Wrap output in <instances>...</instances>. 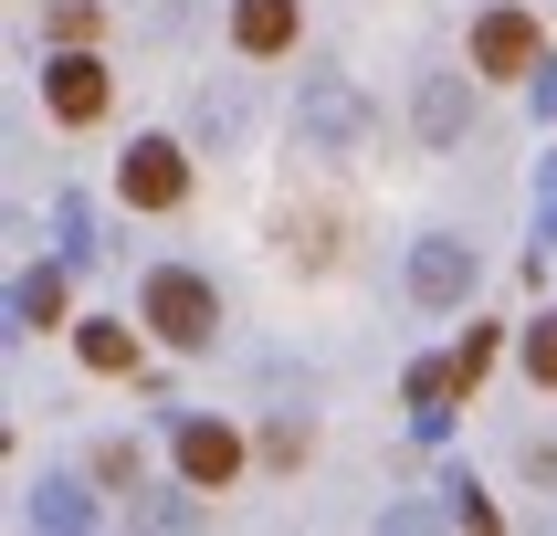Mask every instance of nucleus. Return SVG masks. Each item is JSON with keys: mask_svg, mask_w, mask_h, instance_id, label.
<instances>
[{"mask_svg": "<svg viewBox=\"0 0 557 536\" xmlns=\"http://www.w3.org/2000/svg\"><path fill=\"white\" fill-rule=\"evenodd\" d=\"M95 473H106L116 495H137V441H106V452H95Z\"/></svg>", "mask_w": 557, "mask_h": 536, "instance_id": "nucleus-19", "label": "nucleus"}, {"mask_svg": "<svg viewBox=\"0 0 557 536\" xmlns=\"http://www.w3.org/2000/svg\"><path fill=\"white\" fill-rule=\"evenodd\" d=\"M516 358H527V378H536V389H557V315H536L527 337H516Z\"/></svg>", "mask_w": 557, "mask_h": 536, "instance_id": "nucleus-14", "label": "nucleus"}, {"mask_svg": "<svg viewBox=\"0 0 557 536\" xmlns=\"http://www.w3.org/2000/svg\"><path fill=\"white\" fill-rule=\"evenodd\" d=\"M42 32H53V42H95V0H53Z\"/></svg>", "mask_w": 557, "mask_h": 536, "instance_id": "nucleus-18", "label": "nucleus"}, {"mask_svg": "<svg viewBox=\"0 0 557 536\" xmlns=\"http://www.w3.org/2000/svg\"><path fill=\"white\" fill-rule=\"evenodd\" d=\"M252 452H263V463H284V473H295V463H306V421H263V441H252Z\"/></svg>", "mask_w": 557, "mask_h": 536, "instance_id": "nucleus-16", "label": "nucleus"}, {"mask_svg": "<svg viewBox=\"0 0 557 536\" xmlns=\"http://www.w3.org/2000/svg\"><path fill=\"white\" fill-rule=\"evenodd\" d=\"M295 137H306L315 158L358 148V137H369V95L347 85V74H306V85H295Z\"/></svg>", "mask_w": 557, "mask_h": 536, "instance_id": "nucleus-2", "label": "nucleus"}, {"mask_svg": "<svg viewBox=\"0 0 557 536\" xmlns=\"http://www.w3.org/2000/svg\"><path fill=\"white\" fill-rule=\"evenodd\" d=\"M32 526H95L85 484H42V495H32Z\"/></svg>", "mask_w": 557, "mask_h": 536, "instance_id": "nucleus-13", "label": "nucleus"}, {"mask_svg": "<svg viewBox=\"0 0 557 536\" xmlns=\"http://www.w3.org/2000/svg\"><path fill=\"white\" fill-rule=\"evenodd\" d=\"M536 63H547V32H536V11L495 0V11L473 22V74H536Z\"/></svg>", "mask_w": 557, "mask_h": 536, "instance_id": "nucleus-4", "label": "nucleus"}, {"mask_svg": "<svg viewBox=\"0 0 557 536\" xmlns=\"http://www.w3.org/2000/svg\"><path fill=\"white\" fill-rule=\"evenodd\" d=\"M536 242H557V158H547V179H536Z\"/></svg>", "mask_w": 557, "mask_h": 536, "instance_id": "nucleus-20", "label": "nucleus"}, {"mask_svg": "<svg viewBox=\"0 0 557 536\" xmlns=\"http://www.w3.org/2000/svg\"><path fill=\"white\" fill-rule=\"evenodd\" d=\"M137 326H148V315H137ZM137 326H126V315H85V326H74V358H85V369H137Z\"/></svg>", "mask_w": 557, "mask_h": 536, "instance_id": "nucleus-9", "label": "nucleus"}, {"mask_svg": "<svg viewBox=\"0 0 557 536\" xmlns=\"http://www.w3.org/2000/svg\"><path fill=\"white\" fill-rule=\"evenodd\" d=\"M484 369H495V326H463V347H453V378H463V389H473V378H484Z\"/></svg>", "mask_w": 557, "mask_h": 536, "instance_id": "nucleus-17", "label": "nucleus"}, {"mask_svg": "<svg viewBox=\"0 0 557 536\" xmlns=\"http://www.w3.org/2000/svg\"><path fill=\"white\" fill-rule=\"evenodd\" d=\"M232 53H252V63L295 53V0H232Z\"/></svg>", "mask_w": 557, "mask_h": 536, "instance_id": "nucleus-8", "label": "nucleus"}, {"mask_svg": "<svg viewBox=\"0 0 557 536\" xmlns=\"http://www.w3.org/2000/svg\"><path fill=\"white\" fill-rule=\"evenodd\" d=\"M116 200H126V211H180V200H189L180 137H137V148L116 158Z\"/></svg>", "mask_w": 557, "mask_h": 536, "instance_id": "nucleus-3", "label": "nucleus"}, {"mask_svg": "<svg viewBox=\"0 0 557 536\" xmlns=\"http://www.w3.org/2000/svg\"><path fill=\"white\" fill-rule=\"evenodd\" d=\"M137 315H148L169 347H211L221 295H211V274H189V263H158V274H148V295H137Z\"/></svg>", "mask_w": 557, "mask_h": 536, "instance_id": "nucleus-1", "label": "nucleus"}, {"mask_svg": "<svg viewBox=\"0 0 557 536\" xmlns=\"http://www.w3.org/2000/svg\"><path fill=\"white\" fill-rule=\"evenodd\" d=\"M421 137H432V148H453V137H463V85H453V74H432V85H421Z\"/></svg>", "mask_w": 557, "mask_h": 536, "instance_id": "nucleus-11", "label": "nucleus"}, {"mask_svg": "<svg viewBox=\"0 0 557 536\" xmlns=\"http://www.w3.org/2000/svg\"><path fill=\"white\" fill-rule=\"evenodd\" d=\"M326 232H337V221H326V211H284V263H306V274H315V263L337 252V242H326Z\"/></svg>", "mask_w": 557, "mask_h": 536, "instance_id": "nucleus-12", "label": "nucleus"}, {"mask_svg": "<svg viewBox=\"0 0 557 536\" xmlns=\"http://www.w3.org/2000/svg\"><path fill=\"white\" fill-rule=\"evenodd\" d=\"M11 326H22V337H42V326H63V274H53V263H32V274L11 284Z\"/></svg>", "mask_w": 557, "mask_h": 536, "instance_id": "nucleus-10", "label": "nucleus"}, {"mask_svg": "<svg viewBox=\"0 0 557 536\" xmlns=\"http://www.w3.org/2000/svg\"><path fill=\"white\" fill-rule=\"evenodd\" d=\"M169 452H180V473L200 484V495H221V484L243 473V432H232V421H200V410L169 432Z\"/></svg>", "mask_w": 557, "mask_h": 536, "instance_id": "nucleus-6", "label": "nucleus"}, {"mask_svg": "<svg viewBox=\"0 0 557 536\" xmlns=\"http://www.w3.org/2000/svg\"><path fill=\"white\" fill-rule=\"evenodd\" d=\"M410 295H421V306H463L473 295V242H453V232H432V242H410Z\"/></svg>", "mask_w": 557, "mask_h": 536, "instance_id": "nucleus-7", "label": "nucleus"}, {"mask_svg": "<svg viewBox=\"0 0 557 536\" xmlns=\"http://www.w3.org/2000/svg\"><path fill=\"white\" fill-rule=\"evenodd\" d=\"M106 95H116V85H106V63H95L85 42H63V53L42 63V105H53L63 126H95V116H106Z\"/></svg>", "mask_w": 557, "mask_h": 536, "instance_id": "nucleus-5", "label": "nucleus"}, {"mask_svg": "<svg viewBox=\"0 0 557 536\" xmlns=\"http://www.w3.org/2000/svg\"><path fill=\"white\" fill-rule=\"evenodd\" d=\"M442 515H453V526H495V504H484L473 473H442Z\"/></svg>", "mask_w": 557, "mask_h": 536, "instance_id": "nucleus-15", "label": "nucleus"}]
</instances>
